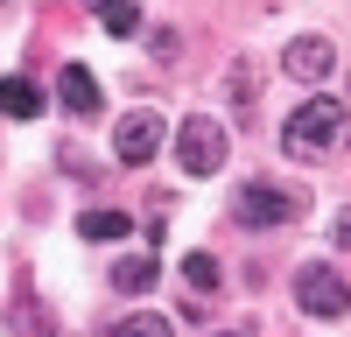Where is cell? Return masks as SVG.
<instances>
[{
    "mask_svg": "<svg viewBox=\"0 0 351 337\" xmlns=\"http://www.w3.org/2000/svg\"><path fill=\"white\" fill-rule=\"evenodd\" d=\"M106 14V36H134V28H141V8H134V0H112V8H99Z\"/></svg>",
    "mask_w": 351,
    "mask_h": 337,
    "instance_id": "cell-13",
    "label": "cell"
},
{
    "mask_svg": "<svg viewBox=\"0 0 351 337\" xmlns=\"http://www.w3.org/2000/svg\"><path fill=\"white\" fill-rule=\"evenodd\" d=\"M330 64H337V49H330L324 36H302V42H288V77L316 84V77H330Z\"/></svg>",
    "mask_w": 351,
    "mask_h": 337,
    "instance_id": "cell-7",
    "label": "cell"
},
{
    "mask_svg": "<svg viewBox=\"0 0 351 337\" xmlns=\"http://www.w3.org/2000/svg\"><path fill=\"white\" fill-rule=\"evenodd\" d=\"M218 274H225V267H218V253H190V260H183V288H190V302H211V295L225 288Z\"/></svg>",
    "mask_w": 351,
    "mask_h": 337,
    "instance_id": "cell-8",
    "label": "cell"
},
{
    "mask_svg": "<svg viewBox=\"0 0 351 337\" xmlns=\"http://www.w3.org/2000/svg\"><path fill=\"white\" fill-rule=\"evenodd\" d=\"M295 309L302 316H344L351 309V281L337 274V267H324V260H309V267H295Z\"/></svg>",
    "mask_w": 351,
    "mask_h": 337,
    "instance_id": "cell-3",
    "label": "cell"
},
{
    "mask_svg": "<svg viewBox=\"0 0 351 337\" xmlns=\"http://www.w3.org/2000/svg\"><path fill=\"white\" fill-rule=\"evenodd\" d=\"M92 8H112V0H92Z\"/></svg>",
    "mask_w": 351,
    "mask_h": 337,
    "instance_id": "cell-16",
    "label": "cell"
},
{
    "mask_svg": "<svg viewBox=\"0 0 351 337\" xmlns=\"http://www.w3.org/2000/svg\"><path fill=\"white\" fill-rule=\"evenodd\" d=\"M77 232H84V239H120V232H134V218H127V211H84Z\"/></svg>",
    "mask_w": 351,
    "mask_h": 337,
    "instance_id": "cell-11",
    "label": "cell"
},
{
    "mask_svg": "<svg viewBox=\"0 0 351 337\" xmlns=\"http://www.w3.org/2000/svg\"><path fill=\"white\" fill-rule=\"evenodd\" d=\"M302 197L295 190H274V183H246L239 197H232V218L246 225V232H274V225H295Z\"/></svg>",
    "mask_w": 351,
    "mask_h": 337,
    "instance_id": "cell-4",
    "label": "cell"
},
{
    "mask_svg": "<svg viewBox=\"0 0 351 337\" xmlns=\"http://www.w3.org/2000/svg\"><path fill=\"white\" fill-rule=\"evenodd\" d=\"M176 162H183V176H218L225 168V127L211 112H190L176 127Z\"/></svg>",
    "mask_w": 351,
    "mask_h": 337,
    "instance_id": "cell-2",
    "label": "cell"
},
{
    "mask_svg": "<svg viewBox=\"0 0 351 337\" xmlns=\"http://www.w3.org/2000/svg\"><path fill=\"white\" fill-rule=\"evenodd\" d=\"M162 112H127L120 127H112V155H120L127 168H148L155 162V148H162Z\"/></svg>",
    "mask_w": 351,
    "mask_h": 337,
    "instance_id": "cell-5",
    "label": "cell"
},
{
    "mask_svg": "<svg viewBox=\"0 0 351 337\" xmlns=\"http://www.w3.org/2000/svg\"><path fill=\"white\" fill-rule=\"evenodd\" d=\"M218 337H253V330H218Z\"/></svg>",
    "mask_w": 351,
    "mask_h": 337,
    "instance_id": "cell-15",
    "label": "cell"
},
{
    "mask_svg": "<svg viewBox=\"0 0 351 337\" xmlns=\"http://www.w3.org/2000/svg\"><path fill=\"white\" fill-rule=\"evenodd\" d=\"M330 239H337V246H344V253H351V204H344V211H337V225H330Z\"/></svg>",
    "mask_w": 351,
    "mask_h": 337,
    "instance_id": "cell-14",
    "label": "cell"
},
{
    "mask_svg": "<svg viewBox=\"0 0 351 337\" xmlns=\"http://www.w3.org/2000/svg\"><path fill=\"white\" fill-rule=\"evenodd\" d=\"M0 112H8V120H36V112H43L36 77H0Z\"/></svg>",
    "mask_w": 351,
    "mask_h": 337,
    "instance_id": "cell-9",
    "label": "cell"
},
{
    "mask_svg": "<svg viewBox=\"0 0 351 337\" xmlns=\"http://www.w3.org/2000/svg\"><path fill=\"white\" fill-rule=\"evenodd\" d=\"M112 288H120V295H148V288H155V253L120 260V267H112Z\"/></svg>",
    "mask_w": 351,
    "mask_h": 337,
    "instance_id": "cell-10",
    "label": "cell"
},
{
    "mask_svg": "<svg viewBox=\"0 0 351 337\" xmlns=\"http://www.w3.org/2000/svg\"><path fill=\"white\" fill-rule=\"evenodd\" d=\"M106 337H176V323L169 316H127V323H112Z\"/></svg>",
    "mask_w": 351,
    "mask_h": 337,
    "instance_id": "cell-12",
    "label": "cell"
},
{
    "mask_svg": "<svg viewBox=\"0 0 351 337\" xmlns=\"http://www.w3.org/2000/svg\"><path fill=\"white\" fill-rule=\"evenodd\" d=\"M351 140V112L337 99H302L295 112H288V127H281V155H295V162H316V155H330Z\"/></svg>",
    "mask_w": 351,
    "mask_h": 337,
    "instance_id": "cell-1",
    "label": "cell"
},
{
    "mask_svg": "<svg viewBox=\"0 0 351 337\" xmlns=\"http://www.w3.org/2000/svg\"><path fill=\"white\" fill-rule=\"evenodd\" d=\"M56 99H64V112L92 120V112H99V77L84 71V64H64V77H56Z\"/></svg>",
    "mask_w": 351,
    "mask_h": 337,
    "instance_id": "cell-6",
    "label": "cell"
}]
</instances>
